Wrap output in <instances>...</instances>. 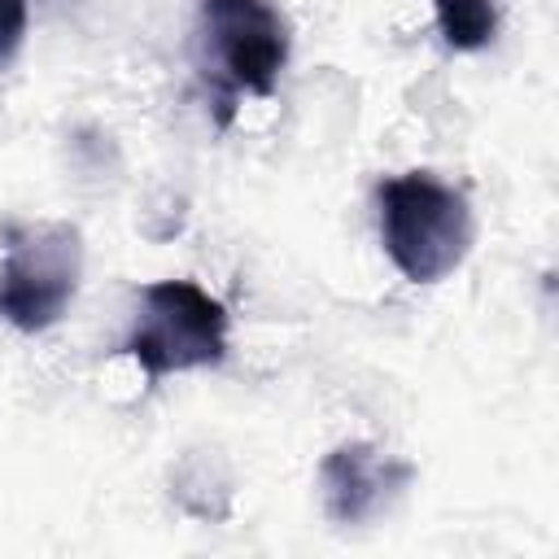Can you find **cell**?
Segmentation results:
<instances>
[{
  "instance_id": "cell-1",
  "label": "cell",
  "mask_w": 559,
  "mask_h": 559,
  "mask_svg": "<svg viewBox=\"0 0 559 559\" xmlns=\"http://www.w3.org/2000/svg\"><path fill=\"white\" fill-rule=\"evenodd\" d=\"M380 245L411 284H437L463 266L472 249V205L454 183L428 170L393 175L376 188Z\"/></svg>"
},
{
  "instance_id": "cell-4",
  "label": "cell",
  "mask_w": 559,
  "mask_h": 559,
  "mask_svg": "<svg viewBox=\"0 0 559 559\" xmlns=\"http://www.w3.org/2000/svg\"><path fill=\"white\" fill-rule=\"evenodd\" d=\"M201 31L231 92L271 96L288 61V22L266 0H201Z\"/></svg>"
},
{
  "instance_id": "cell-5",
  "label": "cell",
  "mask_w": 559,
  "mask_h": 559,
  "mask_svg": "<svg viewBox=\"0 0 559 559\" xmlns=\"http://www.w3.org/2000/svg\"><path fill=\"white\" fill-rule=\"evenodd\" d=\"M411 463H397L380 454L367 441H345L323 454L319 463V489H323V511L336 524H362L380 515L406 485H411Z\"/></svg>"
},
{
  "instance_id": "cell-3",
  "label": "cell",
  "mask_w": 559,
  "mask_h": 559,
  "mask_svg": "<svg viewBox=\"0 0 559 559\" xmlns=\"http://www.w3.org/2000/svg\"><path fill=\"white\" fill-rule=\"evenodd\" d=\"M0 319L17 332L52 328L74 301L83 275V236L74 223L4 218L0 223Z\"/></svg>"
},
{
  "instance_id": "cell-2",
  "label": "cell",
  "mask_w": 559,
  "mask_h": 559,
  "mask_svg": "<svg viewBox=\"0 0 559 559\" xmlns=\"http://www.w3.org/2000/svg\"><path fill=\"white\" fill-rule=\"evenodd\" d=\"M227 306L192 280H157L140 288L135 323L122 354L140 362L148 380L218 367L227 358Z\"/></svg>"
},
{
  "instance_id": "cell-7",
  "label": "cell",
  "mask_w": 559,
  "mask_h": 559,
  "mask_svg": "<svg viewBox=\"0 0 559 559\" xmlns=\"http://www.w3.org/2000/svg\"><path fill=\"white\" fill-rule=\"evenodd\" d=\"M26 35V0H0V61L22 48Z\"/></svg>"
},
{
  "instance_id": "cell-6",
  "label": "cell",
  "mask_w": 559,
  "mask_h": 559,
  "mask_svg": "<svg viewBox=\"0 0 559 559\" xmlns=\"http://www.w3.org/2000/svg\"><path fill=\"white\" fill-rule=\"evenodd\" d=\"M441 39L454 52H476L498 31V4L493 0H432Z\"/></svg>"
}]
</instances>
